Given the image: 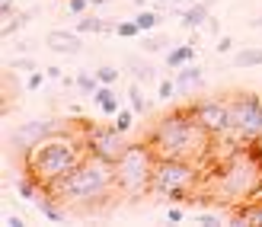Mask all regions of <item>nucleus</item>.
<instances>
[{"mask_svg":"<svg viewBox=\"0 0 262 227\" xmlns=\"http://www.w3.org/2000/svg\"><path fill=\"white\" fill-rule=\"evenodd\" d=\"M208 198H217L224 205H243L262 195V148L253 144H237L214 173H208Z\"/></svg>","mask_w":262,"mask_h":227,"instance_id":"1","label":"nucleus"},{"mask_svg":"<svg viewBox=\"0 0 262 227\" xmlns=\"http://www.w3.org/2000/svg\"><path fill=\"white\" fill-rule=\"evenodd\" d=\"M83 157H86L83 141H74L68 135H61V131H55V135H48L45 141H38L35 148L26 151L23 163H26V173L35 176L45 192H51L68 173H74V167L80 163Z\"/></svg>","mask_w":262,"mask_h":227,"instance_id":"2","label":"nucleus"},{"mask_svg":"<svg viewBox=\"0 0 262 227\" xmlns=\"http://www.w3.org/2000/svg\"><path fill=\"white\" fill-rule=\"evenodd\" d=\"M211 141L214 138L195 122L192 109H176L163 115L147 135V144L157 151V157H182V160L205 157Z\"/></svg>","mask_w":262,"mask_h":227,"instance_id":"3","label":"nucleus"},{"mask_svg":"<svg viewBox=\"0 0 262 227\" xmlns=\"http://www.w3.org/2000/svg\"><path fill=\"white\" fill-rule=\"evenodd\" d=\"M112 189H119V185H115V163L96 157V154H86L80 163L74 167V173H68L51 192L58 195V202L93 208L96 202L109 198Z\"/></svg>","mask_w":262,"mask_h":227,"instance_id":"4","label":"nucleus"},{"mask_svg":"<svg viewBox=\"0 0 262 227\" xmlns=\"http://www.w3.org/2000/svg\"><path fill=\"white\" fill-rule=\"evenodd\" d=\"M157 160L160 157H157V151L147 141L144 144H128L125 154L119 157V163H115V185H119V192H125L131 198L150 192Z\"/></svg>","mask_w":262,"mask_h":227,"instance_id":"5","label":"nucleus"},{"mask_svg":"<svg viewBox=\"0 0 262 227\" xmlns=\"http://www.w3.org/2000/svg\"><path fill=\"white\" fill-rule=\"evenodd\" d=\"M202 182V173L195 167V160H182V157H160L157 160V170H154V182H150V192H160L166 198H179L192 195Z\"/></svg>","mask_w":262,"mask_h":227,"instance_id":"6","label":"nucleus"},{"mask_svg":"<svg viewBox=\"0 0 262 227\" xmlns=\"http://www.w3.org/2000/svg\"><path fill=\"white\" fill-rule=\"evenodd\" d=\"M230 135L237 144H253L262 138V96L237 93L230 99Z\"/></svg>","mask_w":262,"mask_h":227,"instance_id":"7","label":"nucleus"},{"mask_svg":"<svg viewBox=\"0 0 262 227\" xmlns=\"http://www.w3.org/2000/svg\"><path fill=\"white\" fill-rule=\"evenodd\" d=\"M192 115H195V122H199L211 138H224L230 135V99H202V102H195L189 106Z\"/></svg>","mask_w":262,"mask_h":227,"instance_id":"8","label":"nucleus"},{"mask_svg":"<svg viewBox=\"0 0 262 227\" xmlns=\"http://www.w3.org/2000/svg\"><path fill=\"white\" fill-rule=\"evenodd\" d=\"M86 154H96L102 160H112V163H119V157L125 154V135L115 125H96V128H86Z\"/></svg>","mask_w":262,"mask_h":227,"instance_id":"9","label":"nucleus"},{"mask_svg":"<svg viewBox=\"0 0 262 227\" xmlns=\"http://www.w3.org/2000/svg\"><path fill=\"white\" fill-rule=\"evenodd\" d=\"M55 122H51V118H35V122H26V125H19L16 131H13V135H10V144H13V148H16V151H29V148H35V144L38 141H45L48 135H55Z\"/></svg>","mask_w":262,"mask_h":227,"instance_id":"10","label":"nucleus"},{"mask_svg":"<svg viewBox=\"0 0 262 227\" xmlns=\"http://www.w3.org/2000/svg\"><path fill=\"white\" fill-rule=\"evenodd\" d=\"M45 45L51 48V51H58V55H77L80 51V32H64V29H51L48 35H45Z\"/></svg>","mask_w":262,"mask_h":227,"instance_id":"11","label":"nucleus"},{"mask_svg":"<svg viewBox=\"0 0 262 227\" xmlns=\"http://www.w3.org/2000/svg\"><path fill=\"white\" fill-rule=\"evenodd\" d=\"M173 80H176V90L182 93V96H189V93H199L202 84H205L202 68H195V64H186V68H179Z\"/></svg>","mask_w":262,"mask_h":227,"instance_id":"12","label":"nucleus"},{"mask_svg":"<svg viewBox=\"0 0 262 227\" xmlns=\"http://www.w3.org/2000/svg\"><path fill=\"white\" fill-rule=\"evenodd\" d=\"M93 102L99 106L102 115H112V118H115V112L122 109V96H119L112 87H106V84H99V90L93 93Z\"/></svg>","mask_w":262,"mask_h":227,"instance_id":"13","label":"nucleus"},{"mask_svg":"<svg viewBox=\"0 0 262 227\" xmlns=\"http://www.w3.org/2000/svg\"><path fill=\"white\" fill-rule=\"evenodd\" d=\"M233 224H256V227H262V198L243 202L237 211H233Z\"/></svg>","mask_w":262,"mask_h":227,"instance_id":"14","label":"nucleus"},{"mask_svg":"<svg viewBox=\"0 0 262 227\" xmlns=\"http://www.w3.org/2000/svg\"><path fill=\"white\" fill-rule=\"evenodd\" d=\"M208 16H211V4H192L186 13H182V26L186 29H202V26L208 23Z\"/></svg>","mask_w":262,"mask_h":227,"instance_id":"15","label":"nucleus"},{"mask_svg":"<svg viewBox=\"0 0 262 227\" xmlns=\"http://www.w3.org/2000/svg\"><path fill=\"white\" fill-rule=\"evenodd\" d=\"M195 61V45L189 42V45H179V48H173V51H166V64L173 71H179V68H186V64H192Z\"/></svg>","mask_w":262,"mask_h":227,"instance_id":"16","label":"nucleus"},{"mask_svg":"<svg viewBox=\"0 0 262 227\" xmlns=\"http://www.w3.org/2000/svg\"><path fill=\"white\" fill-rule=\"evenodd\" d=\"M55 198H58L55 192H48V195H38V198H35V208L42 211V215H45L48 221H64V211L55 205Z\"/></svg>","mask_w":262,"mask_h":227,"instance_id":"17","label":"nucleus"},{"mask_svg":"<svg viewBox=\"0 0 262 227\" xmlns=\"http://www.w3.org/2000/svg\"><path fill=\"white\" fill-rule=\"evenodd\" d=\"M128 106H131V109H135L138 115H147V109H150L147 96H144V87L138 84V80H135V84L128 87Z\"/></svg>","mask_w":262,"mask_h":227,"instance_id":"18","label":"nucleus"},{"mask_svg":"<svg viewBox=\"0 0 262 227\" xmlns=\"http://www.w3.org/2000/svg\"><path fill=\"white\" fill-rule=\"evenodd\" d=\"M259 64H262V48H243V51L233 55V68H240V71L259 68Z\"/></svg>","mask_w":262,"mask_h":227,"instance_id":"19","label":"nucleus"},{"mask_svg":"<svg viewBox=\"0 0 262 227\" xmlns=\"http://www.w3.org/2000/svg\"><path fill=\"white\" fill-rule=\"evenodd\" d=\"M128 68H131V74H135L138 84H154V68H150V64H144L138 55L128 58Z\"/></svg>","mask_w":262,"mask_h":227,"instance_id":"20","label":"nucleus"},{"mask_svg":"<svg viewBox=\"0 0 262 227\" xmlns=\"http://www.w3.org/2000/svg\"><path fill=\"white\" fill-rule=\"evenodd\" d=\"M115 29L112 23L106 19H99V16H83V19H77V32H109Z\"/></svg>","mask_w":262,"mask_h":227,"instance_id":"21","label":"nucleus"},{"mask_svg":"<svg viewBox=\"0 0 262 227\" xmlns=\"http://www.w3.org/2000/svg\"><path fill=\"white\" fill-rule=\"evenodd\" d=\"M135 118H138V112H135V109H131V106H122V109H119V112H115V122H112V125H115V128H119V131H122V135H128V131H131V128H135Z\"/></svg>","mask_w":262,"mask_h":227,"instance_id":"22","label":"nucleus"},{"mask_svg":"<svg viewBox=\"0 0 262 227\" xmlns=\"http://www.w3.org/2000/svg\"><path fill=\"white\" fill-rule=\"evenodd\" d=\"M74 84H77V90H80L83 96H93V93L99 90V77H96V74H90V71H80Z\"/></svg>","mask_w":262,"mask_h":227,"instance_id":"23","label":"nucleus"},{"mask_svg":"<svg viewBox=\"0 0 262 227\" xmlns=\"http://www.w3.org/2000/svg\"><path fill=\"white\" fill-rule=\"evenodd\" d=\"M7 23H4V35H13V32H16V29H23V26L26 23H29V13H10V16H4Z\"/></svg>","mask_w":262,"mask_h":227,"instance_id":"24","label":"nucleus"},{"mask_svg":"<svg viewBox=\"0 0 262 227\" xmlns=\"http://www.w3.org/2000/svg\"><path fill=\"white\" fill-rule=\"evenodd\" d=\"M166 45H169L166 35H150V32H144V51H147V55H157V51H163Z\"/></svg>","mask_w":262,"mask_h":227,"instance_id":"25","label":"nucleus"},{"mask_svg":"<svg viewBox=\"0 0 262 227\" xmlns=\"http://www.w3.org/2000/svg\"><path fill=\"white\" fill-rule=\"evenodd\" d=\"M135 23L141 26V32H150V29H154V26H157V23H160V16H157V13H154V10H141V13H138V16H135Z\"/></svg>","mask_w":262,"mask_h":227,"instance_id":"26","label":"nucleus"},{"mask_svg":"<svg viewBox=\"0 0 262 227\" xmlns=\"http://www.w3.org/2000/svg\"><path fill=\"white\" fill-rule=\"evenodd\" d=\"M115 32H119L122 38H135V35H144L141 32V26L135 19H122V23H115Z\"/></svg>","mask_w":262,"mask_h":227,"instance_id":"27","label":"nucleus"},{"mask_svg":"<svg viewBox=\"0 0 262 227\" xmlns=\"http://www.w3.org/2000/svg\"><path fill=\"white\" fill-rule=\"evenodd\" d=\"M96 77H99V84L115 87V84H119V68H112V64H102V68L96 71Z\"/></svg>","mask_w":262,"mask_h":227,"instance_id":"28","label":"nucleus"},{"mask_svg":"<svg viewBox=\"0 0 262 227\" xmlns=\"http://www.w3.org/2000/svg\"><path fill=\"white\" fill-rule=\"evenodd\" d=\"M173 93H179L176 90V80H160V84H157V99H173Z\"/></svg>","mask_w":262,"mask_h":227,"instance_id":"29","label":"nucleus"},{"mask_svg":"<svg viewBox=\"0 0 262 227\" xmlns=\"http://www.w3.org/2000/svg\"><path fill=\"white\" fill-rule=\"evenodd\" d=\"M195 224L214 227V224H224V218H221V215H214V211H195Z\"/></svg>","mask_w":262,"mask_h":227,"instance_id":"30","label":"nucleus"},{"mask_svg":"<svg viewBox=\"0 0 262 227\" xmlns=\"http://www.w3.org/2000/svg\"><path fill=\"white\" fill-rule=\"evenodd\" d=\"M42 84H45V74H42V71H32V74H29V80H26V90H29V93H35V90L42 87Z\"/></svg>","mask_w":262,"mask_h":227,"instance_id":"31","label":"nucleus"},{"mask_svg":"<svg viewBox=\"0 0 262 227\" xmlns=\"http://www.w3.org/2000/svg\"><path fill=\"white\" fill-rule=\"evenodd\" d=\"M86 7H93L90 0H68V10L74 13V16H80V13H86Z\"/></svg>","mask_w":262,"mask_h":227,"instance_id":"32","label":"nucleus"},{"mask_svg":"<svg viewBox=\"0 0 262 227\" xmlns=\"http://www.w3.org/2000/svg\"><path fill=\"white\" fill-rule=\"evenodd\" d=\"M230 48H233V38H230V35H221V38H217V55H227Z\"/></svg>","mask_w":262,"mask_h":227,"instance_id":"33","label":"nucleus"},{"mask_svg":"<svg viewBox=\"0 0 262 227\" xmlns=\"http://www.w3.org/2000/svg\"><path fill=\"white\" fill-rule=\"evenodd\" d=\"M13 68H16V71H35V61L32 58H16V61H13Z\"/></svg>","mask_w":262,"mask_h":227,"instance_id":"34","label":"nucleus"},{"mask_svg":"<svg viewBox=\"0 0 262 227\" xmlns=\"http://www.w3.org/2000/svg\"><path fill=\"white\" fill-rule=\"evenodd\" d=\"M166 218L173 221V224H176V221H182V208H169V211H166Z\"/></svg>","mask_w":262,"mask_h":227,"instance_id":"35","label":"nucleus"},{"mask_svg":"<svg viewBox=\"0 0 262 227\" xmlns=\"http://www.w3.org/2000/svg\"><path fill=\"white\" fill-rule=\"evenodd\" d=\"M26 221L23 218H16V215H7V227H23Z\"/></svg>","mask_w":262,"mask_h":227,"instance_id":"36","label":"nucleus"},{"mask_svg":"<svg viewBox=\"0 0 262 227\" xmlns=\"http://www.w3.org/2000/svg\"><path fill=\"white\" fill-rule=\"evenodd\" d=\"M0 10H4V16H10V13H13V0H0Z\"/></svg>","mask_w":262,"mask_h":227,"instance_id":"37","label":"nucleus"},{"mask_svg":"<svg viewBox=\"0 0 262 227\" xmlns=\"http://www.w3.org/2000/svg\"><path fill=\"white\" fill-rule=\"evenodd\" d=\"M205 29H208V32H217V23H214V16H208V23H205Z\"/></svg>","mask_w":262,"mask_h":227,"instance_id":"38","label":"nucleus"},{"mask_svg":"<svg viewBox=\"0 0 262 227\" xmlns=\"http://www.w3.org/2000/svg\"><path fill=\"white\" fill-rule=\"evenodd\" d=\"M48 77L51 80H61V68H48Z\"/></svg>","mask_w":262,"mask_h":227,"instance_id":"39","label":"nucleus"},{"mask_svg":"<svg viewBox=\"0 0 262 227\" xmlns=\"http://www.w3.org/2000/svg\"><path fill=\"white\" fill-rule=\"evenodd\" d=\"M93 7H102V4H112V0H90Z\"/></svg>","mask_w":262,"mask_h":227,"instance_id":"40","label":"nucleus"},{"mask_svg":"<svg viewBox=\"0 0 262 227\" xmlns=\"http://www.w3.org/2000/svg\"><path fill=\"white\" fill-rule=\"evenodd\" d=\"M135 4H138V7H144V4H147V0H135Z\"/></svg>","mask_w":262,"mask_h":227,"instance_id":"41","label":"nucleus"},{"mask_svg":"<svg viewBox=\"0 0 262 227\" xmlns=\"http://www.w3.org/2000/svg\"><path fill=\"white\" fill-rule=\"evenodd\" d=\"M205 4H214V0H205Z\"/></svg>","mask_w":262,"mask_h":227,"instance_id":"42","label":"nucleus"},{"mask_svg":"<svg viewBox=\"0 0 262 227\" xmlns=\"http://www.w3.org/2000/svg\"><path fill=\"white\" fill-rule=\"evenodd\" d=\"M166 4H173V0H166Z\"/></svg>","mask_w":262,"mask_h":227,"instance_id":"43","label":"nucleus"}]
</instances>
